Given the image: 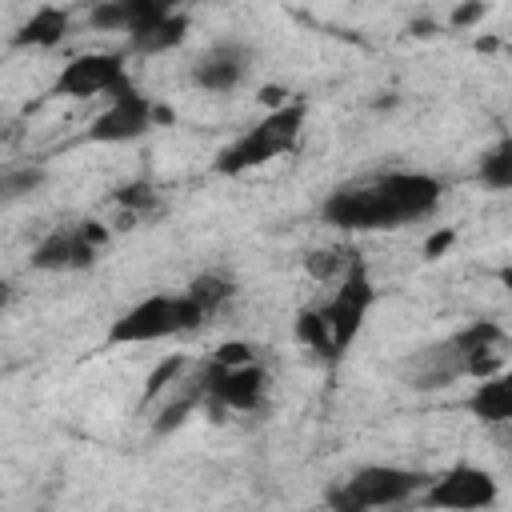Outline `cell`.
Listing matches in <instances>:
<instances>
[{"mask_svg":"<svg viewBox=\"0 0 512 512\" xmlns=\"http://www.w3.org/2000/svg\"><path fill=\"white\" fill-rule=\"evenodd\" d=\"M440 180L428 172H384L364 184H344L324 200V220L348 232L400 228L440 204Z\"/></svg>","mask_w":512,"mask_h":512,"instance_id":"obj_1","label":"cell"},{"mask_svg":"<svg viewBox=\"0 0 512 512\" xmlns=\"http://www.w3.org/2000/svg\"><path fill=\"white\" fill-rule=\"evenodd\" d=\"M300 128H304V104H280L272 108L264 120H256L252 128H244L212 164V172L220 176H240L248 168H260L284 152L296 148L300 140Z\"/></svg>","mask_w":512,"mask_h":512,"instance_id":"obj_2","label":"cell"},{"mask_svg":"<svg viewBox=\"0 0 512 512\" xmlns=\"http://www.w3.org/2000/svg\"><path fill=\"white\" fill-rule=\"evenodd\" d=\"M504 344V328L492 320H472L468 328H460L456 336H448L444 344L420 348L416 356L404 360V376L412 388L428 392V388H444L452 380H460L468 372V356L480 348H500Z\"/></svg>","mask_w":512,"mask_h":512,"instance_id":"obj_3","label":"cell"},{"mask_svg":"<svg viewBox=\"0 0 512 512\" xmlns=\"http://www.w3.org/2000/svg\"><path fill=\"white\" fill-rule=\"evenodd\" d=\"M424 472L412 468H392V464H368L360 472H352L344 484H336L328 492V508L332 512H372V508H392L404 504L408 496H416L424 488Z\"/></svg>","mask_w":512,"mask_h":512,"instance_id":"obj_4","label":"cell"},{"mask_svg":"<svg viewBox=\"0 0 512 512\" xmlns=\"http://www.w3.org/2000/svg\"><path fill=\"white\" fill-rule=\"evenodd\" d=\"M200 324H204V316L184 296H148L112 320L108 344L112 348L116 344H148V340H164V336H176V332H188Z\"/></svg>","mask_w":512,"mask_h":512,"instance_id":"obj_5","label":"cell"},{"mask_svg":"<svg viewBox=\"0 0 512 512\" xmlns=\"http://www.w3.org/2000/svg\"><path fill=\"white\" fill-rule=\"evenodd\" d=\"M372 300H376L372 280H368V272H364V268H360V260H356V264L340 276V284H336L332 300L316 308V316H320V324H324V332H328L332 360H340V356L348 352V344L356 340V332H360V324H364V316H368Z\"/></svg>","mask_w":512,"mask_h":512,"instance_id":"obj_6","label":"cell"},{"mask_svg":"<svg viewBox=\"0 0 512 512\" xmlns=\"http://www.w3.org/2000/svg\"><path fill=\"white\" fill-rule=\"evenodd\" d=\"M496 476L488 472V468H476V464H456V468H448V472H440L428 488H424V496H420V504L424 508H436V512H480V508H488L492 500H496Z\"/></svg>","mask_w":512,"mask_h":512,"instance_id":"obj_7","label":"cell"},{"mask_svg":"<svg viewBox=\"0 0 512 512\" xmlns=\"http://www.w3.org/2000/svg\"><path fill=\"white\" fill-rule=\"evenodd\" d=\"M104 244V228L84 220V224H60L52 228L36 248H32V268L40 272H72V268H88L96 260V248Z\"/></svg>","mask_w":512,"mask_h":512,"instance_id":"obj_8","label":"cell"},{"mask_svg":"<svg viewBox=\"0 0 512 512\" xmlns=\"http://www.w3.org/2000/svg\"><path fill=\"white\" fill-rule=\"evenodd\" d=\"M200 368H204V392H208L204 404L212 412H224V408L252 412V408H260L264 388H268V376H264V368L256 360L252 364H240V368H220V364L204 360Z\"/></svg>","mask_w":512,"mask_h":512,"instance_id":"obj_9","label":"cell"},{"mask_svg":"<svg viewBox=\"0 0 512 512\" xmlns=\"http://www.w3.org/2000/svg\"><path fill=\"white\" fill-rule=\"evenodd\" d=\"M120 84H128L124 56H116V52H88V56H76L72 64L60 68L52 92L84 100V96H112Z\"/></svg>","mask_w":512,"mask_h":512,"instance_id":"obj_10","label":"cell"},{"mask_svg":"<svg viewBox=\"0 0 512 512\" xmlns=\"http://www.w3.org/2000/svg\"><path fill=\"white\" fill-rule=\"evenodd\" d=\"M148 128H152V104L128 80V84H120L112 92V104L92 120V128H88L84 140H92V144H124V140L144 136Z\"/></svg>","mask_w":512,"mask_h":512,"instance_id":"obj_11","label":"cell"},{"mask_svg":"<svg viewBox=\"0 0 512 512\" xmlns=\"http://www.w3.org/2000/svg\"><path fill=\"white\" fill-rule=\"evenodd\" d=\"M244 76H248V48L236 44V40L212 44V48L196 60V68H192V80H196L204 92H232Z\"/></svg>","mask_w":512,"mask_h":512,"instance_id":"obj_12","label":"cell"},{"mask_svg":"<svg viewBox=\"0 0 512 512\" xmlns=\"http://www.w3.org/2000/svg\"><path fill=\"white\" fill-rule=\"evenodd\" d=\"M168 12H172V4H164V0H112V4H96L88 20H92V28L136 36V32L160 24Z\"/></svg>","mask_w":512,"mask_h":512,"instance_id":"obj_13","label":"cell"},{"mask_svg":"<svg viewBox=\"0 0 512 512\" xmlns=\"http://www.w3.org/2000/svg\"><path fill=\"white\" fill-rule=\"evenodd\" d=\"M68 24H72V16L64 12V8H36L24 24H20V32L12 36L20 48H56L60 40H64V32H68Z\"/></svg>","mask_w":512,"mask_h":512,"instance_id":"obj_14","label":"cell"},{"mask_svg":"<svg viewBox=\"0 0 512 512\" xmlns=\"http://www.w3.org/2000/svg\"><path fill=\"white\" fill-rule=\"evenodd\" d=\"M472 416H480L484 424H504L512 416V380L500 372V376H488L476 384L472 400H468Z\"/></svg>","mask_w":512,"mask_h":512,"instance_id":"obj_15","label":"cell"},{"mask_svg":"<svg viewBox=\"0 0 512 512\" xmlns=\"http://www.w3.org/2000/svg\"><path fill=\"white\" fill-rule=\"evenodd\" d=\"M184 36H188V16L172 8L160 24H152V28L136 32V36H128V44H132V52H168V48H176Z\"/></svg>","mask_w":512,"mask_h":512,"instance_id":"obj_16","label":"cell"},{"mask_svg":"<svg viewBox=\"0 0 512 512\" xmlns=\"http://www.w3.org/2000/svg\"><path fill=\"white\" fill-rule=\"evenodd\" d=\"M184 388L160 408V416H156V432H172V428H180L188 416H192V408L196 404H204V368H196V380H180Z\"/></svg>","mask_w":512,"mask_h":512,"instance_id":"obj_17","label":"cell"},{"mask_svg":"<svg viewBox=\"0 0 512 512\" xmlns=\"http://www.w3.org/2000/svg\"><path fill=\"white\" fill-rule=\"evenodd\" d=\"M204 320L216 312V308H224L228 300H232V280H224V276H216V272H200L184 292H180Z\"/></svg>","mask_w":512,"mask_h":512,"instance_id":"obj_18","label":"cell"},{"mask_svg":"<svg viewBox=\"0 0 512 512\" xmlns=\"http://www.w3.org/2000/svg\"><path fill=\"white\" fill-rule=\"evenodd\" d=\"M40 188H44V168H36V164L0 172V204L24 200V196H32V192H40Z\"/></svg>","mask_w":512,"mask_h":512,"instance_id":"obj_19","label":"cell"},{"mask_svg":"<svg viewBox=\"0 0 512 512\" xmlns=\"http://www.w3.org/2000/svg\"><path fill=\"white\" fill-rule=\"evenodd\" d=\"M480 180L488 188H512V140H500L484 160H480Z\"/></svg>","mask_w":512,"mask_h":512,"instance_id":"obj_20","label":"cell"},{"mask_svg":"<svg viewBox=\"0 0 512 512\" xmlns=\"http://www.w3.org/2000/svg\"><path fill=\"white\" fill-rule=\"evenodd\" d=\"M356 264V252H312L308 256V272L312 276H320V280H328V276H344L348 268Z\"/></svg>","mask_w":512,"mask_h":512,"instance_id":"obj_21","label":"cell"},{"mask_svg":"<svg viewBox=\"0 0 512 512\" xmlns=\"http://www.w3.org/2000/svg\"><path fill=\"white\" fill-rule=\"evenodd\" d=\"M188 368V360L184 356H172V360H164L160 368H152V376H148V384H144V404H152L164 388H172V376L176 372H184Z\"/></svg>","mask_w":512,"mask_h":512,"instance_id":"obj_22","label":"cell"},{"mask_svg":"<svg viewBox=\"0 0 512 512\" xmlns=\"http://www.w3.org/2000/svg\"><path fill=\"white\" fill-rule=\"evenodd\" d=\"M116 204H124L128 212H152L156 208V192L148 184H128L116 192Z\"/></svg>","mask_w":512,"mask_h":512,"instance_id":"obj_23","label":"cell"},{"mask_svg":"<svg viewBox=\"0 0 512 512\" xmlns=\"http://www.w3.org/2000/svg\"><path fill=\"white\" fill-rule=\"evenodd\" d=\"M252 360H256L252 348L240 344V340H228V344H220V348L212 352V364H220V368H240V364H252Z\"/></svg>","mask_w":512,"mask_h":512,"instance_id":"obj_24","label":"cell"},{"mask_svg":"<svg viewBox=\"0 0 512 512\" xmlns=\"http://www.w3.org/2000/svg\"><path fill=\"white\" fill-rule=\"evenodd\" d=\"M484 12H488V4H480V0H472V4H460L448 20L456 24V28H468V24H476V20H484Z\"/></svg>","mask_w":512,"mask_h":512,"instance_id":"obj_25","label":"cell"},{"mask_svg":"<svg viewBox=\"0 0 512 512\" xmlns=\"http://www.w3.org/2000/svg\"><path fill=\"white\" fill-rule=\"evenodd\" d=\"M452 244H456V232H452V228H440V232H432V236H428L424 256H428V260H436V256H440V252H448Z\"/></svg>","mask_w":512,"mask_h":512,"instance_id":"obj_26","label":"cell"},{"mask_svg":"<svg viewBox=\"0 0 512 512\" xmlns=\"http://www.w3.org/2000/svg\"><path fill=\"white\" fill-rule=\"evenodd\" d=\"M8 300H12V284H8V280H0V308H4Z\"/></svg>","mask_w":512,"mask_h":512,"instance_id":"obj_27","label":"cell"}]
</instances>
